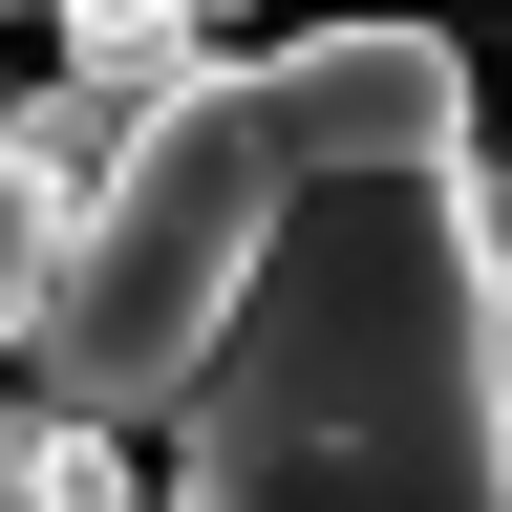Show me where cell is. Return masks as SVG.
<instances>
[{
	"label": "cell",
	"mask_w": 512,
	"mask_h": 512,
	"mask_svg": "<svg viewBox=\"0 0 512 512\" xmlns=\"http://www.w3.org/2000/svg\"><path fill=\"white\" fill-rule=\"evenodd\" d=\"M491 235H512V171H491Z\"/></svg>",
	"instance_id": "6"
},
{
	"label": "cell",
	"mask_w": 512,
	"mask_h": 512,
	"mask_svg": "<svg viewBox=\"0 0 512 512\" xmlns=\"http://www.w3.org/2000/svg\"><path fill=\"white\" fill-rule=\"evenodd\" d=\"M0 512H128V427L107 406H22V491Z\"/></svg>",
	"instance_id": "3"
},
{
	"label": "cell",
	"mask_w": 512,
	"mask_h": 512,
	"mask_svg": "<svg viewBox=\"0 0 512 512\" xmlns=\"http://www.w3.org/2000/svg\"><path fill=\"white\" fill-rule=\"evenodd\" d=\"M214 22H256V0H214Z\"/></svg>",
	"instance_id": "7"
},
{
	"label": "cell",
	"mask_w": 512,
	"mask_h": 512,
	"mask_svg": "<svg viewBox=\"0 0 512 512\" xmlns=\"http://www.w3.org/2000/svg\"><path fill=\"white\" fill-rule=\"evenodd\" d=\"M64 43L86 64H150V86H192V64H214V0H43Z\"/></svg>",
	"instance_id": "4"
},
{
	"label": "cell",
	"mask_w": 512,
	"mask_h": 512,
	"mask_svg": "<svg viewBox=\"0 0 512 512\" xmlns=\"http://www.w3.org/2000/svg\"><path fill=\"white\" fill-rule=\"evenodd\" d=\"M0 363H22V342H0ZM0 491H22V384H0Z\"/></svg>",
	"instance_id": "5"
},
{
	"label": "cell",
	"mask_w": 512,
	"mask_h": 512,
	"mask_svg": "<svg viewBox=\"0 0 512 512\" xmlns=\"http://www.w3.org/2000/svg\"><path fill=\"white\" fill-rule=\"evenodd\" d=\"M427 43L448 22H299L256 64H192V86L128 128V171L86 192V256H64L22 384H43V406H107V427H171L192 363H214V320H235V278H256V235L299 214V171L342 150Z\"/></svg>",
	"instance_id": "2"
},
{
	"label": "cell",
	"mask_w": 512,
	"mask_h": 512,
	"mask_svg": "<svg viewBox=\"0 0 512 512\" xmlns=\"http://www.w3.org/2000/svg\"><path fill=\"white\" fill-rule=\"evenodd\" d=\"M171 512H512V235L470 43H427L256 235L171 406Z\"/></svg>",
	"instance_id": "1"
}]
</instances>
